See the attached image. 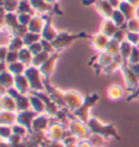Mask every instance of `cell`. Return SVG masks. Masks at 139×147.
Returning a JSON list of instances; mask_svg holds the SVG:
<instances>
[{
  "mask_svg": "<svg viewBox=\"0 0 139 147\" xmlns=\"http://www.w3.org/2000/svg\"><path fill=\"white\" fill-rule=\"evenodd\" d=\"M28 49H30V51L33 53V56H35L37 53H41V51H44V49H42V46H41V42H37L35 44H33L31 46H28Z\"/></svg>",
  "mask_w": 139,
  "mask_h": 147,
  "instance_id": "c3c4849f",
  "label": "cell"
},
{
  "mask_svg": "<svg viewBox=\"0 0 139 147\" xmlns=\"http://www.w3.org/2000/svg\"><path fill=\"white\" fill-rule=\"evenodd\" d=\"M118 30H119V27L114 24L112 20H109V19L103 20V22L100 25V33L105 35V36H108L109 38H112Z\"/></svg>",
  "mask_w": 139,
  "mask_h": 147,
  "instance_id": "d6986e66",
  "label": "cell"
},
{
  "mask_svg": "<svg viewBox=\"0 0 139 147\" xmlns=\"http://www.w3.org/2000/svg\"><path fill=\"white\" fill-rule=\"evenodd\" d=\"M0 107L1 110L7 111H16V104L14 98L9 95L8 93L5 95H1V100H0Z\"/></svg>",
  "mask_w": 139,
  "mask_h": 147,
  "instance_id": "44dd1931",
  "label": "cell"
},
{
  "mask_svg": "<svg viewBox=\"0 0 139 147\" xmlns=\"http://www.w3.org/2000/svg\"><path fill=\"white\" fill-rule=\"evenodd\" d=\"M8 65V71L11 72L14 76L16 75H21V74H24L26 70V67L24 63H22L21 61H16V62L10 63V64H7Z\"/></svg>",
  "mask_w": 139,
  "mask_h": 147,
  "instance_id": "f1b7e54d",
  "label": "cell"
},
{
  "mask_svg": "<svg viewBox=\"0 0 139 147\" xmlns=\"http://www.w3.org/2000/svg\"><path fill=\"white\" fill-rule=\"evenodd\" d=\"M28 97H30V104H31V109L35 111L37 115L39 113H44L45 112V104L44 101L37 96V95L33 94V93H28Z\"/></svg>",
  "mask_w": 139,
  "mask_h": 147,
  "instance_id": "ffe728a7",
  "label": "cell"
},
{
  "mask_svg": "<svg viewBox=\"0 0 139 147\" xmlns=\"http://www.w3.org/2000/svg\"><path fill=\"white\" fill-rule=\"evenodd\" d=\"M33 53L30 51V49L27 47H24L19 51V61L24 63L26 67L32 65V61H33Z\"/></svg>",
  "mask_w": 139,
  "mask_h": 147,
  "instance_id": "f546056e",
  "label": "cell"
},
{
  "mask_svg": "<svg viewBox=\"0 0 139 147\" xmlns=\"http://www.w3.org/2000/svg\"><path fill=\"white\" fill-rule=\"evenodd\" d=\"M16 111H7L1 110L0 112V124L1 125H9L12 126L16 123Z\"/></svg>",
  "mask_w": 139,
  "mask_h": 147,
  "instance_id": "ac0fdd59",
  "label": "cell"
},
{
  "mask_svg": "<svg viewBox=\"0 0 139 147\" xmlns=\"http://www.w3.org/2000/svg\"><path fill=\"white\" fill-rule=\"evenodd\" d=\"M14 88L20 92L22 94H27L31 92V86L30 83L26 79V76L24 74H21V75H16L14 78Z\"/></svg>",
  "mask_w": 139,
  "mask_h": 147,
  "instance_id": "9a60e30c",
  "label": "cell"
},
{
  "mask_svg": "<svg viewBox=\"0 0 139 147\" xmlns=\"http://www.w3.org/2000/svg\"><path fill=\"white\" fill-rule=\"evenodd\" d=\"M95 60H96L95 67L102 70L104 67H107L108 64H110L113 61V56H111L110 53L103 51V53H99V55L95 58Z\"/></svg>",
  "mask_w": 139,
  "mask_h": 147,
  "instance_id": "603a6c76",
  "label": "cell"
},
{
  "mask_svg": "<svg viewBox=\"0 0 139 147\" xmlns=\"http://www.w3.org/2000/svg\"><path fill=\"white\" fill-rule=\"evenodd\" d=\"M126 34H127V31H124L123 28H119L118 31L115 32V34L113 35V39H115L116 42H122L124 40H126Z\"/></svg>",
  "mask_w": 139,
  "mask_h": 147,
  "instance_id": "7dc6e473",
  "label": "cell"
},
{
  "mask_svg": "<svg viewBox=\"0 0 139 147\" xmlns=\"http://www.w3.org/2000/svg\"><path fill=\"white\" fill-rule=\"evenodd\" d=\"M87 140L93 145V147H104L105 142H107V140L103 136L98 135V134H93V133H90Z\"/></svg>",
  "mask_w": 139,
  "mask_h": 147,
  "instance_id": "e575fe53",
  "label": "cell"
},
{
  "mask_svg": "<svg viewBox=\"0 0 139 147\" xmlns=\"http://www.w3.org/2000/svg\"><path fill=\"white\" fill-rule=\"evenodd\" d=\"M52 122V118L48 116L47 113H39L37 115L36 118L34 119L33 125H32V132H36V133H46L47 130L49 129V126Z\"/></svg>",
  "mask_w": 139,
  "mask_h": 147,
  "instance_id": "8fae6325",
  "label": "cell"
},
{
  "mask_svg": "<svg viewBox=\"0 0 139 147\" xmlns=\"http://www.w3.org/2000/svg\"><path fill=\"white\" fill-rule=\"evenodd\" d=\"M41 46H42V49L44 51H47L49 53H54V49H53V46H52L51 42H48V40H45V39H41Z\"/></svg>",
  "mask_w": 139,
  "mask_h": 147,
  "instance_id": "681fc988",
  "label": "cell"
},
{
  "mask_svg": "<svg viewBox=\"0 0 139 147\" xmlns=\"http://www.w3.org/2000/svg\"><path fill=\"white\" fill-rule=\"evenodd\" d=\"M133 45L128 42L127 40H124V42H121V46H120V55L121 57L123 58L124 62L127 63V60H128L129 56L132 53V50H133Z\"/></svg>",
  "mask_w": 139,
  "mask_h": 147,
  "instance_id": "83f0119b",
  "label": "cell"
},
{
  "mask_svg": "<svg viewBox=\"0 0 139 147\" xmlns=\"http://www.w3.org/2000/svg\"><path fill=\"white\" fill-rule=\"evenodd\" d=\"M22 38H23L25 47H28V46H31V45L35 44V42H40L41 35L40 34H37V33H33V32H27Z\"/></svg>",
  "mask_w": 139,
  "mask_h": 147,
  "instance_id": "4dcf8cb0",
  "label": "cell"
},
{
  "mask_svg": "<svg viewBox=\"0 0 139 147\" xmlns=\"http://www.w3.org/2000/svg\"><path fill=\"white\" fill-rule=\"evenodd\" d=\"M19 61V51H14V50H9V53L7 55V58H5V62L7 64H10V63L16 62Z\"/></svg>",
  "mask_w": 139,
  "mask_h": 147,
  "instance_id": "bcb514c9",
  "label": "cell"
},
{
  "mask_svg": "<svg viewBox=\"0 0 139 147\" xmlns=\"http://www.w3.org/2000/svg\"><path fill=\"white\" fill-rule=\"evenodd\" d=\"M120 46H121V42H116L113 38H110L107 49H105V53H110L113 57L116 55H120Z\"/></svg>",
  "mask_w": 139,
  "mask_h": 147,
  "instance_id": "d590c367",
  "label": "cell"
},
{
  "mask_svg": "<svg viewBox=\"0 0 139 147\" xmlns=\"http://www.w3.org/2000/svg\"><path fill=\"white\" fill-rule=\"evenodd\" d=\"M129 3L132 5H134V7H137L139 5V0H127Z\"/></svg>",
  "mask_w": 139,
  "mask_h": 147,
  "instance_id": "11a10c76",
  "label": "cell"
},
{
  "mask_svg": "<svg viewBox=\"0 0 139 147\" xmlns=\"http://www.w3.org/2000/svg\"><path fill=\"white\" fill-rule=\"evenodd\" d=\"M25 47L24 42H23V38L19 36H13L10 39V42L8 44V48L9 50H14V51H20L21 49Z\"/></svg>",
  "mask_w": 139,
  "mask_h": 147,
  "instance_id": "1f68e13d",
  "label": "cell"
},
{
  "mask_svg": "<svg viewBox=\"0 0 139 147\" xmlns=\"http://www.w3.org/2000/svg\"><path fill=\"white\" fill-rule=\"evenodd\" d=\"M118 69H121V65L118 64V63H115L114 61H112V62L110 63V64H108L107 67H104V68L101 70V72H102L104 75L110 76V75L113 74V72H115Z\"/></svg>",
  "mask_w": 139,
  "mask_h": 147,
  "instance_id": "b9f144b4",
  "label": "cell"
},
{
  "mask_svg": "<svg viewBox=\"0 0 139 147\" xmlns=\"http://www.w3.org/2000/svg\"><path fill=\"white\" fill-rule=\"evenodd\" d=\"M109 40H110V38L108 36L101 34V33H99L97 35H93V36L90 37V44H91L93 49L96 51H98V53L105 51L107 46H108L109 44Z\"/></svg>",
  "mask_w": 139,
  "mask_h": 147,
  "instance_id": "5bb4252c",
  "label": "cell"
},
{
  "mask_svg": "<svg viewBox=\"0 0 139 147\" xmlns=\"http://www.w3.org/2000/svg\"><path fill=\"white\" fill-rule=\"evenodd\" d=\"M47 2H56L57 0H46Z\"/></svg>",
  "mask_w": 139,
  "mask_h": 147,
  "instance_id": "9f6ffc18",
  "label": "cell"
},
{
  "mask_svg": "<svg viewBox=\"0 0 139 147\" xmlns=\"http://www.w3.org/2000/svg\"><path fill=\"white\" fill-rule=\"evenodd\" d=\"M111 20L113 21V23L116 25V26L119 27V28H122V27L125 25V23H127L126 18L124 16V14L120 10H114L113 11L112 16H111Z\"/></svg>",
  "mask_w": 139,
  "mask_h": 147,
  "instance_id": "836d02e7",
  "label": "cell"
},
{
  "mask_svg": "<svg viewBox=\"0 0 139 147\" xmlns=\"http://www.w3.org/2000/svg\"><path fill=\"white\" fill-rule=\"evenodd\" d=\"M0 135H1V141H8L13 135L12 126L1 125L0 126Z\"/></svg>",
  "mask_w": 139,
  "mask_h": 147,
  "instance_id": "ab89813d",
  "label": "cell"
},
{
  "mask_svg": "<svg viewBox=\"0 0 139 147\" xmlns=\"http://www.w3.org/2000/svg\"><path fill=\"white\" fill-rule=\"evenodd\" d=\"M24 75L30 83L31 92H45L46 90L45 80L38 68L34 65H28L24 72Z\"/></svg>",
  "mask_w": 139,
  "mask_h": 147,
  "instance_id": "7a4b0ae2",
  "label": "cell"
},
{
  "mask_svg": "<svg viewBox=\"0 0 139 147\" xmlns=\"http://www.w3.org/2000/svg\"><path fill=\"white\" fill-rule=\"evenodd\" d=\"M16 14H17V13H16ZM32 18H33V14H30V13H19V14H17V21H19V24L27 26L28 23L31 22Z\"/></svg>",
  "mask_w": 139,
  "mask_h": 147,
  "instance_id": "ee69618b",
  "label": "cell"
},
{
  "mask_svg": "<svg viewBox=\"0 0 139 147\" xmlns=\"http://www.w3.org/2000/svg\"><path fill=\"white\" fill-rule=\"evenodd\" d=\"M66 126L63 123L59 121L51 122L49 129L46 132V137L50 142H62L63 137L66 134Z\"/></svg>",
  "mask_w": 139,
  "mask_h": 147,
  "instance_id": "52a82bcc",
  "label": "cell"
},
{
  "mask_svg": "<svg viewBox=\"0 0 139 147\" xmlns=\"http://www.w3.org/2000/svg\"><path fill=\"white\" fill-rule=\"evenodd\" d=\"M59 56H60V53L54 51L53 53L50 55V57L48 58L46 62L38 68L41 75H42V78L45 80V82H49V79H50V76L52 75L54 69H56V64H57V61L59 59Z\"/></svg>",
  "mask_w": 139,
  "mask_h": 147,
  "instance_id": "9c48e42d",
  "label": "cell"
},
{
  "mask_svg": "<svg viewBox=\"0 0 139 147\" xmlns=\"http://www.w3.org/2000/svg\"><path fill=\"white\" fill-rule=\"evenodd\" d=\"M107 96L109 99L112 101L120 100L123 97V89L120 85H111V86H109L108 90H107Z\"/></svg>",
  "mask_w": 139,
  "mask_h": 147,
  "instance_id": "d4e9b609",
  "label": "cell"
},
{
  "mask_svg": "<svg viewBox=\"0 0 139 147\" xmlns=\"http://www.w3.org/2000/svg\"><path fill=\"white\" fill-rule=\"evenodd\" d=\"M137 47H138V48H139V44H138V45H137Z\"/></svg>",
  "mask_w": 139,
  "mask_h": 147,
  "instance_id": "6f0895ef",
  "label": "cell"
},
{
  "mask_svg": "<svg viewBox=\"0 0 139 147\" xmlns=\"http://www.w3.org/2000/svg\"><path fill=\"white\" fill-rule=\"evenodd\" d=\"M9 95H11L16 104V112L19 111H24L31 109V104H30V97L26 96V94H22L20 92H17L14 87L9 88L7 92Z\"/></svg>",
  "mask_w": 139,
  "mask_h": 147,
  "instance_id": "30bf717a",
  "label": "cell"
},
{
  "mask_svg": "<svg viewBox=\"0 0 139 147\" xmlns=\"http://www.w3.org/2000/svg\"><path fill=\"white\" fill-rule=\"evenodd\" d=\"M138 81H139V76H138Z\"/></svg>",
  "mask_w": 139,
  "mask_h": 147,
  "instance_id": "680465c9",
  "label": "cell"
},
{
  "mask_svg": "<svg viewBox=\"0 0 139 147\" xmlns=\"http://www.w3.org/2000/svg\"><path fill=\"white\" fill-rule=\"evenodd\" d=\"M36 116L37 113L35 111L32 110V109L19 111L17 112V117H16V123L25 126L28 131L32 132V125H33V122H34V119L36 118Z\"/></svg>",
  "mask_w": 139,
  "mask_h": 147,
  "instance_id": "4fadbf2b",
  "label": "cell"
},
{
  "mask_svg": "<svg viewBox=\"0 0 139 147\" xmlns=\"http://www.w3.org/2000/svg\"><path fill=\"white\" fill-rule=\"evenodd\" d=\"M58 33L54 27L51 25V22H50V19H47L46 23H45V26L42 28V32H41V39H45V40H48V42H52L54 40V38L58 36Z\"/></svg>",
  "mask_w": 139,
  "mask_h": 147,
  "instance_id": "2e32d148",
  "label": "cell"
},
{
  "mask_svg": "<svg viewBox=\"0 0 139 147\" xmlns=\"http://www.w3.org/2000/svg\"><path fill=\"white\" fill-rule=\"evenodd\" d=\"M99 99V95L98 94H90L88 97L85 98L83 105L78 108L76 111H74L72 113L73 117L77 118L78 120L83 121L85 123H87L88 120L91 118L90 117V109Z\"/></svg>",
  "mask_w": 139,
  "mask_h": 147,
  "instance_id": "277c9868",
  "label": "cell"
},
{
  "mask_svg": "<svg viewBox=\"0 0 139 147\" xmlns=\"http://www.w3.org/2000/svg\"><path fill=\"white\" fill-rule=\"evenodd\" d=\"M119 9L124 14V16L126 18L127 21L130 20V19H134L135 7L130 5L128 1H121V3H120V5H119Z\"/></svg>",
  "mask_w": 139,
  "mask_h": 147,
  "instance_id": "484cf974",
  "label": "cell"
},
{
  "mask_svg": "<svg viewBox=\"0 0 139 147\" xmlns=\"http://www.w3.org/2000/svg\"><path fill=\"white\" fill-rule=\"evenodd\" d=\"M95 5L97 8V10L100 12V14L102 16H104L105 19H109L112 16L113 13V7L109 3V1L107 0H96Z\"/></svg>",
  "mask_w": 139,
  "mask_h": 147,
  "instance_id": "e0dca14e",
  "label": "cell"
},
{
  "mask_svg": "<svg viewBox=\"0 0 139 147\" xmlns=\"http://www.w3.org/2000/svg\"><path fill=\"white\" fill-rule=\"evenodd\" d=\"M30 1L34 11L36 12H48L52 10L51 5L46 0H30Z\"/></svg>",
  "mask_w": 139,
  "mask_h": 147,
  "instance_id": "4316f807",
  "label": "cell"
},
{
  "mask_svg": "<svg viewBox=\"0 0 139 147\" xmlns=\"http://www.w3.org/2000/svg\"><path fill=\"white\" fill-rule=\"evenodd\" d=\"M130 68H132V70L134 71L135 73L137 74V76H139V63H137V64H134V65H129Z\"/></svg>",
  "mask_w": 139,
  "mask_h": 147,
  "instance_id": "db71d44e",
  "label": "cell"
},
{
  "mask_svg": "<svg viewBox=\"0 0 139 147\" xmlns=\"http://www.w3.org/2000/svg\"><path fill=\"white\" fill-rule=\"evenodd\" d=\"M46 85V92L48 95L50 96V98L54 104H57V106L60 109H66L65 108V101H64V92L61 89L53 87L49 84V82H45Z\"/></svg>",
  "mask_w": 139,
  "mask_h": 147,
  "instance_id": "7c38bea8",
  "label": "cell"
},
{
  "mask_svg": "<svg viewBox=\"0 0 139 147\" xmlns=\"http://www.w3.org/2000/svg\"><path fill=\"white\" fill-rule=\"evenodd\" d=\"M87 126L89 129L90 133L93 134H98L103 136L107 141L114 138V140H120V136L118 134V131L115 129L114 124L112 123H104L102 121L98 119V118H95L91 117L87 122Z\"/></svg>",
  "mask_w": 139,
  "mask_h": 147,
  "instance_id": "6da1fadb",
  "label": "cell"
},
{
  "mask_svg": "<svg viewBox=\"0 0 139 147\" xmlns=\"http://www.w3.org/2000/svg\"><path fill=\"white\" fill-rule=\"evenodd\" d=\"M41 147H65V146L62 144V142H50V141L47 140V142Z\"/></svg>",
  "mask_w": 139,
  "mask_h": 147,
  "instance_id": "f907efd6",
  "label": "cell"
},
{
  "mask_svg": "<svg viewBox=\"0 0 139 147\" xmlns=\"http://www.w3.org/2000/svg\"><path fill=\"white\" fill-rule=\"evenodd\" d=\"M83 37H89L87 34L85 33H81V34H70L67 32H62L59 33L58 36L54 38V40H52V46L54 51H62L63 49L71 45L74 40H76L78 38H83Z\"/></svg>",
  "mask_w": 139,
  "mask_h": 147,
  "instance_id": "3957f363",
  "label": "cell"
},
{
  "mask_svg": "<svg viewBox=\"0 0 139 147\" xmlns=\"http://www.w3.org/2000/svg\"><path fill=\"white\" fill-rule=\"evenodd\" d=\"M14 75L9 72L8 70L1 71L0 73V85L5 87L7 89L12 88L14 86Z\"/></svg>",
  "mask_w": 139,
  "mask_h": 147,
  "instance_id": "cb8c5ba5",
  "label": "cell"
},
{
  "mask_svg": "<svg viewBox=\"0 0 139 147\" xmlns=\"http://www.w3.org/2000/svg\"><path fill=\"white\" fill-rule=\"evenodd\" d=\"M45 23H46V21L42 20V19L39 18V16H33L31 22H30L28 25H27L28 32H33V33L41 34L42 28H44V26H45Z\"/></svg>",
  "mask_w": 139,
  "mask_h": 147,
  "instance_id": "7402d4cb",
  "label": "cell"
},
{
  "mask_svg": "<svg viewBox=\"0 0 139 147\" xmlns=\"http://www.w3.org/2000/svg\"><path fill=\"white\" fill-rule=\"evenodd\" d=\"M76 147H93V145L89 143L88 140H82L77 143Z\"/></svg>",
  "mask_w": 139,
  "mask_h": 147,
  "instance_id": "f5cc1de1",
  "label": "cell"
},
{
  "mask_svg": "<svg viewBox=\"0 0 139 147\" xmlns=\"http://www.w3.org/2000/svg\"><path fill=\"white\" fill-rule=\"evenodd\" d=\"M126 30L128 32L139 33V20L138 19H130L126 23Z\"/></svg>",
  "mask_w": 139,
  "mask_h": 147,
  "instance_id": "7bdbcfd3",
  "label": "cell"
},
{
  "mask_svg": "<svg viewBox=\"0 0 139 147\" xmlns=\"http://www.w3.org/2000/svg\"><path fill=\"white\" fill-rule=\"evenodd\" d=\"M78 142H79V140L77 137H75L68 131H66L65 136L63 137V140H62V144L65 147H76Z\"/></svg>",
  "mask_w": 139,
  "mask_h": 147,
  "instance_id": "f35d334b",
  "label": "cell"
},
{
  "mask_svg": "<svg viewBox=\"0 0 139 147\" xmlns=\"http://www.w3.org/2000/svg\"><path fill=\"white\" fill-rule=\"evenodd\" d=\"M12 132H13L14 135H17V136L24 138V140H25L26 137L30 135V133H31V132L26 129L25 126L21 125L19 123H15L14 125H12Z\"/></svg>",
  "mask_w": 139,
  "mask_h": 147,
  "instance_id": "74e56055",
  "label": "cell"
},
{
  "mask_svg": "<svg viewBox=\"0 0 139 147\" xmlns=\"http://www.w3.org/2000/svg\"><path fill=\"white\" fill-rule=\"evenodd\" d=\"M85 98H83V96L76 90H66L64 92V101H65V108L73 113L74 111H76L83 105Z\"/></svg>",
  "mask_w": 139,
  "mask_h": 147,
  "instance_id": "ba28073f",
  "label": "cell"
},
{
  "mask_svg": "<svg viewBox=\"0 0 139 147\" xmlns=\"http://www.w3.org/2000/svg\"><path fill=\"white\" fill-rule=\"evenodd\" d=\"M66 130L71 134H73L75 137H77L79 141L82 140H87L88 136L90 135V132L87 126V123L78 120L75 117H71L66 125Z\"/></svg>",
  "mask_w": 139,
  "mask_h": 147,
  "instance_id": "5b68a950",
  "label": "cell"
},
{
  "mask_svg": "<svg viewBox=\"0 0 139 147\" xmlns=\"http://www.w3.org/2000/svg\"><path fill=\"white\" fill-rule=\"evenodd\" d=\"M51 53H47V51H41V53H37L33 57V61H32V65L36 67V68H39L40 65H42L44 63L46 62L48 58L50 57Z\"/></svg>",
  "mask_w": 139,
  "mask_h": 147,
  "instance_id": "d6a6232c",
  "label": "cell"
},
{
  "mask_svg": "<svg viewBox=\"0 0 139 147\" xmlns=\"http://www.w3.org/2000/svg\"><path fill=\"white\" fill-rule=\"evenodd\" d=\"M121 72L123 75L124 83L126 85V87L129 92H135L136 89L139 88V81L137 74L135 73L134 71L132 70V68L129 67L127 63H123L121 67Z\"/></svg>",
  "mask_w": 139,
  "mask_h": 147,
  "instance_id": "8992f818",
  "label": "cell"
},
{
  "mask_svg": "<svg viewBox=\"0 0 139 147\" xmlns=\"http://www.w3.org/2000/svg\"><path fill=\"white\" fill-rule=\"evenodd\" d=\"M137 63H139V48L137 46H134L132 53H130L128 60H127V64L128 65H134Z\"/></svg>",
  "mask_w": 139,
  "mask_h": 147,
  "instance_id": "60d3db41",
  "label": "cell"
},
{
  "mask_svg": "<svg viewBox=\"0 0 139 147\" xmlns=\"http://www.w3.org/2000/svg\"><path fill=\"white\" fill-rule=\"evenodd\" d=\"M0 50H1V62H5V58H7V55H8V53H9V48L2 46Z\"/></svg>",
  "mask_w": 139,
  "mask_h": 147,
  "instance_id": "816d5d0a",
  "label": "cell"
},
{
  "mask_svg": "<svg viewBox=\"0 0 139 147\" xmlns=\"http://www.w3.org/2000/svg\"><path fill=\"white\" fill-rule=\"evenodd\" d=\"M33 7L31 5V1L30 0H21L19 2V7H17V14L19 13H30V14H33Z\"/></svg>",
  "mask_w": 139,
  "mask_h": 147,
  "instance_id": "8d00e7d4",
  "label": "cell"
},
{
  "mask_svg": "<svg viewBox=\"0 0 139 147\" xmlns=\"http://www.w3.org/2000/svg\"><path fill=\"white\" fill-rule=\"evenodd\" d=\"M126 40L130 42L133 46H137L139 44V33H135V32H128L126 34Z\"/></svg>",
  "mask_w": 139,
  "mask_h": 147,
  "instance_id": "f6af8a7d",
  "label": "cell"
}]
</instances>
